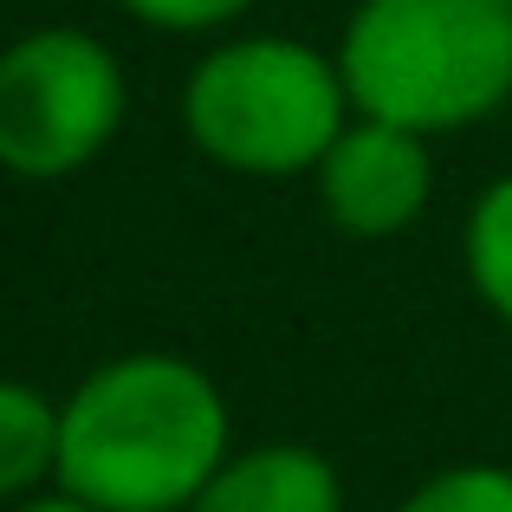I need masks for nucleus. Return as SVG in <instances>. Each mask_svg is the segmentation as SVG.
<instances>
[{"label":"nucleus","mask_w":512,"mask_h":512,"mask_svg":"<svg viewBox=\"0 0 512 512\" xmlns=\"http://www.w3.org/2000/svg\"><path fill=\"white\" fill-rule=\"evenodd\" d=\"M227 454L234 415L221 383L175 350H130L65 396L52 487L98 512H188Z\"/></svg>","instance_id":"f257e3e1"},{"label":"nucleus","mask_w":512,"mask_h":512,"mask_svg":"<svg viewBox=\"0 0 512 512\" xmlns=\"http://www.w3.org/2000/svg\"><path fill=\"white\" fill-rule=\"evenodd\" d=\"M338 65L357 117L448 137L512 98L506 0H357Z\"/></svg>","instance_id":"f03ea898"},{"label":"nucleus","mask_w":512,"mask_h":512,"mask_svg":"<svg viewBox=\"0 0 512 512\" xmlns=\"http://www.w3.org/2000/svg\"><path fill=\"white\" fill-rule=\"evenodd\" d=\"M357 117L338 52L286 33L221 39L182 85V130L234 175H305Z\"/></svg>","instance_id":"7ed1b4c3"},{"label":"nucleus","mask_w":512,"mask_h":512,"mask_svg":"<svg viewBox=\"0 0 512 512\" xmlns=\"http://www.w3.org/2000/svg\"><path fill=\"white\" fill-rule=\"evenodd\" d=\"M124 65L85 26H33L0 46V169L26 182L98 163L124 130Z\"/></svg>","instance_id":"20e7f679"},{"label":"nucleus","mask_w":512,"mask_h":512,"mask_svg":"<svg viewBox=\"0 0 512 512\" xmlns=\"http://www.w3.org/2000/svg\"><path fill=\"white\" fill-rule=\"evenodd\" d=\"M318 175V201L325 214L357 240H389L428 208L435 195V156H428L422 130L383 124V117H350L344 137L325 150Z\"/></svg>","instance_id":"39448f33"},{"label":"nucleus","mask_w":512,"mask_h":512,"mask_svg":"<svg viewBox=\"0 0 512 512\" xmlns=\"http://www.w3.org/2000/svg\"><path fill=\"white\" fill-rule=\"evenodd\" d=\"M188 512H344V480L305 441L234 448Z\"/></svg>","instance_id":"423d86ee"},{"label":"nucleus","mask_w":512,"mask_h":512,"mask_svg":"<svg viewBox=\"0 0 512 512\" xmlns=\"http://www.w3.org/2000/svg\"><path fill=\"white\" fill-rule=\"evenodd\" d=\"M59 422L65 402L20 376H0V506H20L59 480Z\"/></svg>","instance_id":"0eeeda50"},{"label":"nucleus","mask_w":512,"mask_h":512,"mask_svg":"<svg viewBox=\"0 0 512 512\" xmlns=\"http://www.w3.org/2000/svg\"><path fill=\"white\" fill-rule=\"evenodd\" d=\"M467 279H474L480 305L500 325H512V175L480 188L474 214H467Z\"/></svg>","instance_id":"6e6552de"},{"label":"nucleus","mask_w":512,"mask_h":512,"mask_svg":"<svg viewBox=\"0 0 512 512\" xmlns=\"http://www.w3.org/2000/svg\"><path fill=\"white\" fill-rule=\"evenodd\" d=\"M396 512H512V467L500 461L448 467V474L422 480Z\"/></svg>","instance_id":"1a4fd4ad"},{"label":"nucleus","mask_w":512,"mask_h":512,"mask_svg":"<svg viewBox=\"0 0 512 512\" xmlns=\"http://www.w3.org/2000/svg\"><path fill=\"white\" fill-rule=\"evenodd\" d=\"M117 7L156 33H214V26H234L253 0H117Z\"/></svg>","instance_id":"9d476101"},{"label":"nucleus","mask_w":512,"mask_h":512,"mask_svg":"<svg viewBox=\"0 0 512 512\" xmlns=\"http://www.w3.org/2000/svg\"><path fill=\"white\" fill-rule=\"evenodd\" d=\"M13 512H98V506H85V500H72V493L52 487V493H33V500H20Z\"/></svg>","instance_id":"9b49d317"},{"label":"nucleus","mask_w":512,"mask_h":512,"mask_svg":"<svg viewBox=\"0 0 512 512\" xmlns=\"http://www.w3.org/2000/svg\"><path fill=\"white\" fill-rule=\"evenodd\" d=\"M506 7H512V0H506Z\"/></svg>","instance_id":"f8f14e48"}]
</instances>
